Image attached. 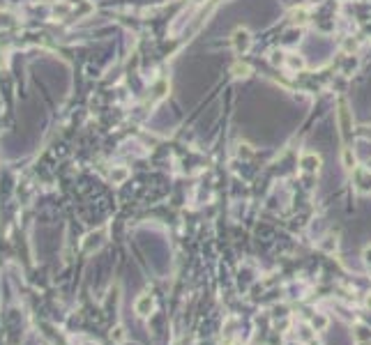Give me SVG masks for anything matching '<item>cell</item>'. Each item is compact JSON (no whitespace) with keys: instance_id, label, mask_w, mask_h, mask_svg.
Returning <instances> with one entry per match:
<instances>
[{"instance_id":"1","label":"cell","mask_w":371,"mask_h":345,"mask_svg":"<svg viewBox=\"0 0 371 345\" xmlns=\"http://www.w3.org/2000/svg\"><path fill=\"white\" fill-rule=\"evenodd\" d=\"M231 41H233V49H235L237 53H247V51L251 49V32L247 30V28H235Z\"/></svg>"},{"instance_id":"2","label":"cell","mask_w":371,"mask_h":345,"mask_svg":"<svg viewBox=\"0 0 371 345\" xmlns=\"http://www.w3.org/2000/svg\"><path fill=\"white\" fill-rule=\"evenodd\" d=\"M353 182H355V189L360 193H371V170L357 166L353 170Z\"/></svg>"},{"instance_id":"3","label":"cell","mask_w":371,"mask_h":345,"mask_svg":"<svg viewBox=\"0 0 371 345\" xmlns=\"http://www.w3.org/2000/svg\"><path fill=\"white\" fill-rule=\"evenodd\" d=\"M337 120H339V129H341V133H343V136H346V133L353 129V115H351V110H348V104H346V99H341V101H339Z\"/></svg>"},{"instance_id":"4","label":"cell","mask_w":371,"mask_h":345,"mask_svg":"<svg viewBox=\"0 0 371 345\" xmlns=\"http://www.w3.org/2000/svg\"><path fill=\"white\" fill-rule=\"evenodd\" d=\"M134 311H136V315H139V317L152 315V311H155V297H152V294H141V297L136 299V304H134Z\"/></svg>"},{"instance_id":"5","label":"cell","mask_w":371,"mask_h":345,"mask_svg":"<svg viewBox=\"0 0 371 345\" xmlns=\"http://www.w3.org/2000/svg\"><path fill=\"white\" fill-rule=\"evenodd\" d=\"M300 166H302V170H307V173H318L320 156L316 154V152H304V154L300 156Z\"/></svg>"},{"instance_id":"6","label":"cell","mask_w":371,"mask_h":345,"mask_svg":"<svg viewBox=\"0 0 371 345\" xmlns=\"http://www.w3.org/2000/svg\"><path fill=\"white\" fill-rule=\"evenodd\" d=\"M341 164H343V168L351 170V173L357 168V159H355V154H353L351 147H346V150L341 152Z\"/></svg>"},{"instance_id":"7","label":"cell","mask_w":371,"mask_h":345,"mask_svg":"<svg viewBox=\"0 0 371 345\" xmlns=\"http://www.w3.org/2000/svg\"><path fill=\"white\" fill-rule=\"evenodd\" d=\"M231 72L235 74L237 78H240V76H245V78H247V76L251 74V67H249V64H245V62H235V64H233Z\"/></svg>"},{"instance_id":"8","label":"cell","mask_w":371,"mask_h":345,"mask_svg":"<svg viewBox=\"0 0 371 345\" xmlns=\"http://www.w3.org/2000/svg\"><path fill=\"white\" fill-rule=\"evenodd\" d=\"M355 338L360 340V343L362 340H371V329L369 327H364V325H357L355 327Z\"/></svg>"},{"instance_id":"9","label":"cell","mask_w":371,"mask_h":345,"mask_svg":"<svg viewBox=\"0 0 371 345\" xmlns=\"http://www.w3.org/2000/svg\"><path fill=\"white\" fill-rule=\"evenodd\" d=\"M125 338H127V334H125V327H122V325H118L116 329L111 331V340H113V343H125Z\"/></svg>"},{"instance_id":"10","label":"cell","mask_w":371,"mask_h":345,"mask_svg":"<svg viewBox=\"0 0 371 345\" xmlns=\"http://www.w3.org/2000/svg\"><path fill=\"white\" fill-rule=\"evenodd\" d=\"M288 67H291L293 72H297V69H304V60H302L300 55H288Z\"/></svg>"},{"instance_id":"11","label":"cell","mask_w":371,"mask_h":345,"mask_svg":"<svg viewBox=\"0 0 371 345\" xmlns=\"http://www.w3.org/2000/svg\"><path fill=\"white\" fill-rule=\"evenodd\" d=\"M127 175H129V170H127V168H120V170H113L111 177H113V182L118 184V182H125Z\"/></svg>"},{"instance_id":"12","label":"cell","mask_w":371,"mask_h":345,"mask_svg":"<svg viewBox=\"0 0 371 345\" xmlns=\"http://www.w3.org/2000/svg\"><path fill=\"white\" fill-rule=\"evenodd\" d=\"M311 327H314L316 331H320V329H325L328 327V317H323V315H318V317H314L311 320Z\"/></svg>"},{"instance_id":"13","label":"cell","mask_w":371,"mask_h":345,"mask_svg":"<svg viewBox=\"0 0 371 345\" xmlns=\"http://www.w3.org/2000/svg\"><path fill=\"white\" fill-rule=\"evenodd\" d=\"M364 304H366V308H371V292L366 294V299H364Z\"/></svg>"}]
</instances>
